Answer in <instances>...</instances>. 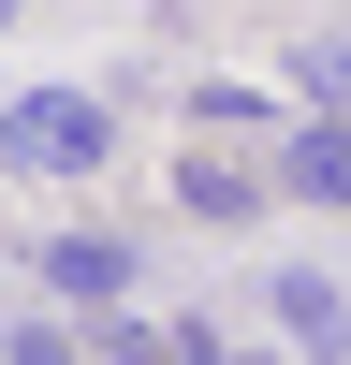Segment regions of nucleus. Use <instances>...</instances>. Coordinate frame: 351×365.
Instances as JSON below:
<instances>
[{
    "instance_id": "nucleus-7",
    "label": "nucleus",
    "mask_w": 351,
    "mask_h": 365,
    "mask_svg": "<svg viewBox=\"0 0 351 365\" xmlns=\"http://www.w3.org/2000/svg\"><path fill=\"white\" fill-rule=\"evenodd\" d=\"M0 365H88V336L73 322H29V336H0Z\"/></svg>"
},
{
    "instance_id": "nucleus-6",
    "label": "nucleus",
    "mask_w": 351,
    "mask_h": 365,
    "mask_svg": "<svg viewBox=\"0 0 351 365\" xmlns=\"http://www.w3.org/2000/svg\"><path fill=\"white\" fill-rule=\"evenodd\" d=\"M292 88H307L322 117H351V44H307V58H292Z\"/></svg>"
},
{
    "instance_id": "nucleus-2",
    "label": "nucleus",
    "mask_w": 351,
    "mask_h": 365,
    "mask_svg": "<svg viewBox=\"0 0 351 365\" xmlns=\"http://www.w3.org/2000/svg\"><path fill=\"white\" fill-rule=\"evenodd\" d=\"M263 322H278L292 351H351V292L322 278V263H263Z\"/></svg>"
},
{
    "instance_id": "nucleus-1",
    "label": "nucleus",
    "mask_w": 351,
    "mask_h": 365,
    "mask_svg": "<svg viewBox=\"0 0 351 365\" xmlns=\"http://www.w3.org/2000/svg\"><path fill=\"white\" fill-rule=\"evenodd\" d=\"M0 161L15 175H103L117 161V117L88 103V88H15V103H0Z\"/></svg>"
},
{
    "instance_id": "nucleus-9",
    "label": "nucleus",
    "mask_w": 351,
    "mask_h": 365,
    "mask_svg": "<svg viewBox=\"0 0 351 365\" xmlns=\"http://www.w3.org/2000/svg\"><path fill=\"white\" fill-rule=\"evenodd\" d=\"M0 29H15V0H0Z\"/></svg>"
},
{
    "instance_id": "nucleus-5",
    "label": "nucleus",
    "mask_w": 351,
    "mask_h": 365,
    "mask_svg": "<svg viewBox=\"0 0 351 365\" xmlns=\"http://www.w3.org/2000/svg\"><path fill=\"white\" fill-rule=\"evenodd\" d=\"M176 205L234 234V220H263V175H249V161H190V175H176Z\"/></svg>"
},
{
    "instance_id": "nucleus-3",
    "label": "nucleus",
    "mask_w": 351,
    "mask_h": 365,
    "mask_svg": "<svg viewBox=\"0 0 351 365\" xmlns=\"http://www.w3.org/2000/svg\"><path fill=\"white\" fill-rule=\"evenodd\" d=\"M278 190L351 220V117H292V132H278Z\"/></svg>"
},
{
    "instance_id": "nucleus-4",
    "label": "nucleus",
    "mask_w": 351,
    "mask_h": 365,
    "mask_svg": "<svg viewBox=\"0 0 351 365\" xmlns=\"http://www.w3.org/2000/svg\"><path fill=\"white\" fill-rule=\"evenodd\" d=\"M29 263H44L58 307H117V292H132V249H117V234H44Z\"/></svg>"
},
{
    "instance_id": "nucleus-8",
    "label": "nucleus",
    "mask_w": 351,
    "mask_h": 365,
    "mask_svg": "<svg viewBox=\"0 0 351 365\" xmlns=\"http://www.w3.org/2000/svg\"><path fill=\"white\" fill-rule=\"evenodd\" d=\"M146 365H249V351H234V336H205V322H176V336L146 351Z\"/></svg>"
}]
</instances>
